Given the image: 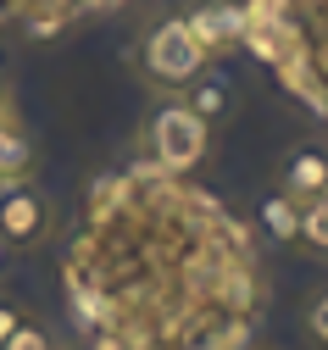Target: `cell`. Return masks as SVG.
<instances>
[{"instance_id": "17", "label": "cell", "mask_w": 328, "mask_h": 350, "mask_svg": "<svg viewBox=\"0 0 328 350\" xmlns=\"http://www.w3.org/2000/svg\"><path fill=\"white\" fill-rule=\"evenodd\" d=\"M0 78H6V62H0Z\"/></svg>"}, {"instance_id": "10", "label": "cell", "mask_w": 328, "mask_h": 350, "mask_svg": "<svg viewBox=\"0 0 328 350\" xmlns=\"http://www.w3.org/2000/svg\"><path fill=\"white\" fill-rule=\"evenodd\" d=\"M178 100L190 106L195 117H206V122L217 128L223 117H234V100H240V83H234L228 72H212V67H206V72H201V78H195V83H190V90H184Z\"/></svg>"}, {"instance_id": "6", "label": "cell", "mask_w": 328, "mask_h": 350, "mask_svg": "<svg viewBox=\"0 0 328 350\" xmlns=\"http://www.w3.org/2000/svg\"><path fill=\"white\" fill-rule=\"evenodd\" d=\"M51 228H56V211L28 178L0 189V239H6V250H34L51 239Z\"/></svg>"}, {"instance_id": "8", "label": "cell", "mask_w": 328, "mask_h": 350, "mask_svg": "<svg viewBox=\"0 0 328 350\" xmlns=\"http://www.w3.org/2000/svg\"><path fill=\"white\" fill-rule=\"evenodd\" d=\"M34 139H28V122H23V111L0 95V189L6 184H23V178H34Z\"/></svg>"}, {"instance_id": "12", "label": "cell", "mask_w": 328, "mask_h": 350, "mask_svg": "<svg viewBox=\"0 0 328 350\" xmlns=\"http://www.w3.org/2000/svg\"><path fill=\"white\" fill-rule=\"evenodd\" d=\"M295 245H301L312 261H328V200H301V228H295Z\"/></svg>"}, {"instance_id": "5", "label": "cell", "mask_w": 328, "mask_h": 350, "mask_svg": "<svg viewBox=\"0 0 328 350\" xmlns=\"http://www.w3.org/2000/svg\"><path fill=\"white\" fill-rule=\"evenodd\" d=\"M117 6H128V0H0V23H12L34 39H51L84 17H106Z\"/></svg>"}, {"instance_id": "18", "label": "cell", "mask_w": 328, "mask_h": 350, "mask_svg": "<svg viewBox=\"0 0 328 350\" xmlns=\"http://www.w3.org/2000/svg\"><path fill=\"white\" fill-rule=\"evenodd\" d=\"M317 200H328V189H323V195H317Z\"/></svg>"}, {"instance_id": "1", "label": "cell", "mask_w": 328, "mask_h": 350, "mask_svg": "<svg viewBox=\"0 0 328 350\" xmlns=\"http://www.w3.org/2000/svg\"><path fill=\"white\" fill-rule=\"evenodd\" d=\"M62 284L95 350H251L273 295L256 228L151 161L89 184Z\"/></svg>"}, {"instance_id": "14", "label": "cell", "mask_w": 328, "mask_h": 350, "mask_svg": "<svg viewBox=\"0 0 328 350\" xmlns=\"http://www.w3.org/2000/svg\"><path fill=\"white\" fill-rule=\"evenodd\" d=\"M306 339H312L317 350H328V289L312 295V306H306Z\"/></svg>"}, {"instance_id": "2", "label": "cell", "mask_w": 328, "mask_h": 350, "mask_svg": "<svg viewBox=\"0 0 328 350\" xmlns=\"http://www.w3.org/2000/svg\"><path fill=\"white\" fill-rule=\"evenodd\" d=\"M251 51L295 106L328 122V0H240Z\"/></svg>"}, {"instance_id": "3", "label": "cell", "mask_w": 328, "mask_h": 350, "mask_svg": "<svg viewBox=\"0 0 328 350\" xmlns=\"http://www.w3.org/2000/svg\"><path fill=\"white\" fill-rule=\"evenodd\" d=\"M134 67H139V83L151 95H167L178 100L190 83L212 67V56L195 45V33L184 28V17H156L145 33H139V51H134Z\"/></svg>"}, {"instance_id": "15", "label": "cell", "mask_w": 328, "mask_h": 350, "mask_svg": "<svg viewBox=\"0 0 328 350\" xmlns=\"http://www.w3.org/2000/svg\"><path fill=\"white\" fill-rule=\"evenodd\" d=\"M23 323H28V306H17L12 295H0V345H6V339H12Z\"/></svg>"}, {"instance_id": "13", "label": "cell", "mask_w": 328, "mask_h": 350, "mask_svg": "<svg viewBox=\"0 0 328 350\" xmlns=\"http://www.w3.org/2000/svg\"><path fill=\"white\" fill-rule=\"evenodd\" d=\"M0 350H62V345H56V334H51V328H39V323L28 317L6 345H0Z\"/></svg>"}, {"instance_id": "7", "label": "cell", "mask_w": 328, "mask_h": 350, "mask_svg": "<svg viewBox=\"0 0 328 350\" xmlns=\"http://www.w3.org/2000/svg\"><path fill=\"white\" fill-rule=\"evenodd\" d=\"M184 28L195 33V45L217 62V56H234L240 51V33H245V17H240V0H195L190 12H178Z\"/></svg>"}, {"instance_id": "16", "label": "cell", "mask_w": 328, "mask_h": 350, "mask_svg": "<svg viewBox=\"0 0 328 350\" xmlns=\"http://www.w3.org/2000/svg\"><path fill=\"white\" fill-rule=\"evenodd\" d=\"M0 261H6V239H0Z\"/></svg>"}, {"instance_id": "9", "label": "cell", "mask_w": 328, "mask_h": 350, "mask_svg": "<svg viewBox=\"0 0 328 350\" xmlns=\"http://www.w3.org/2000/svg\"><path fill=\"white\" fill-rule=\"evenodd\" d=\"M278 189L295 200H317L328 189V150L323 145H295L284 156V172H278Z\"/></svg>"}, {"instance_id": "4", "label": "cell", "mask_w": 328, "mask_h": 350, "mask_svg": "<svg viewBox=\"0 0 328 350\" xmlns=\"http://www.w3.org/2000/svg\"><path fill=\"white\" fill-rule=\"evenodd\" d=\"M139 161H151V167H162V172H190L212 156V122L206 117H195L184 100H167V106H156L151 117H145V128H139Z\"/></svg>"}, {"instance_id": "11", "label": "cell", "mask_w": 328, "mask_h": 350, "mask_svg": "<svg viewBox=\"0 0 328 350\" xmlns=\"http://www.w3.org/2000/svg\"><path fill=\"white\" fill-rule=\"evenodd\" d=\"M256 228H262L256 239H267V245H295V228H301V200L278 189V195L256 211Z\"/></svg>"}]
</instances>
